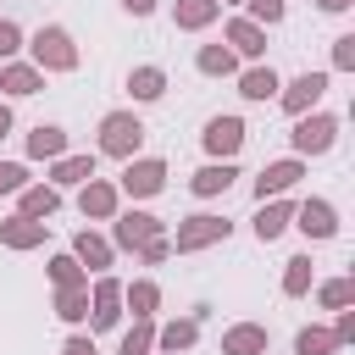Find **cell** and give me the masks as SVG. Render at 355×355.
Masks as SVG:
<instances>
[{
  "label": "cell",
  "instance_id": "6da1fadb",
  "mask_svg": "<svg viewBox=\"0 0 355 355\" xmlns=\"http://www.w3.org/2000/svg\"><path fill=\"white\" fill-rule=\"evenodd\" d=\"M28 55H33V67H39V72H78V44H72V33H67L61 22L33 28Z\"/></svg>",
  "mask_w": 355,
  "mask_h": 355
},
{
  "label": "cell",
  "instance_id": "7a4b0ae2",
  "mask_svg": "<svg viewBox=\"0 0 355 355\" xmlns=\"http://www.w3.org/2000/svg\"><path fill=\"white\" fill-rule=\"evenodd\" d=\"M139 144H144V122H139V111H105V116H100V155H111V161H133Z\"/></svg>",
  "mask_w": 355,
  "mask_h": 355
},
{
  "label": "cell",
  "instance_id": "3957f363",
  "mask_svg": "<svg viewBox=\"0 0 355 355\" xmlns=\"http://www.w3.org/2000/svg\"><path fill=\"white\" fill-rule=\"evenodd\" d=\"M233 233V222L227 216H211V211H200V216H183L178 222V233L166 239L172 244V255H194V250H211V244H222Z\"/></svg>",
  "mask_w": 355,
  "mask_h": 355
},
{
  "label": "cell",
  "instance_id": "277c9868",
  "mask_svg": "<svg viewBox=\"0 0 355 355\" xmlns=\"http://www.w3.org/2000/svg\"><path fill=\"white\" fill-rule=\"evenodd\" d=\"M294 155L305 161V155H327L333 144H338V116H327V111H305V116H294Z\"/></svg>",
  "mask_w": 355,
  "mask_h": 355
},
{
  "label": "cell",
  "instance_id": "5b68a950",
  "mask_svg": "<svg viewBox=\"0 0 355 355\" xmlns=\"http://www.w3.org/2000/svg\"><path fill=\"white\" fill-rule=\"evenodd\" d=\"M161 189H166V161H161V155H133V161H122L116 194H128V200H150V194H161Z\"/></svg>",
  "mask_w": 355,
  "mask_h": 355
},
{
  "label": "cell",
  "instance_id": "8992f818",
  "mask_svg": "<svg viewBox=\"0 0 355 355\" xmlns=\"http://www.w3.org/2000/svg\"><path fill=\"white\" fill-rule=\"evenodd\" d=\"M150 239H166V222L150 216V211H116L111 216V250H144Z\"/></svg>",
  "mask_w": 355,
  "mask_h": 355
},
{
  "label": "cell",
  "instance_id": "52a82bcc",
  "mask_svg": "<svg viewBox=\"0 0 355 355\" xmlns=\"http://www.w3.org/2000/svg\"><path fill=\"white\" fill-rule=\"evenodd\" d=\"M294 227L305 233V239H338V211H333V200H322V194H311V200H294Z\"/></svg>",
  "mask_w": 355,
  "mask_h": 355
},
{
  "label": "cell",
  "instance_id": "ba28073f",
  "mask_svg": "<svg viewBox=\"0 0 355 355\" xmlns=\"http://www.w3.org/2000/svg\"><path fill=\"white\" fill-rule=\"evenodd\" d=\"M116 322H122V283L100 272L94 288H89V327H94V333H111Z\"/></svg>",
  "mask_w": 355,
  "mask_h": 355
},
{
  "label": "cell",
  "instance_id": "9c48e42d",
  "mask_svg": "<svg viewBox=\"0 0 355 355\" xmlns=\"http://www.w3.org/2000/svg\"><path fill=\"white\" fill-rule=\"evenodd\" d=\"M322 94H327V72H300L294 83H283V89H277V100H283V111H288V116L316 111V105H322Z\"/></svg>",
  "mask_w": 355,
  "mask_h": 355
},
{
  "label": "cell",
  "instance_id": "30bf717a",
  "mask_svg": "<svg viewBox=\"0 0 355 355\" xmlns=\"http://www.w3.org/2000/svg\"><path fill=\"white\" fill-rule=\"evenodd\" d=\"M244 139H250V133H244V122H239V116H211V122L200 128V144H205L216 161H233V155L244 150Z\"/></svg>",
  "mask_w": 355,
  "mask_h": 355
},
{
  "label": "cell",
  "instance_id": "8fae6325",
  "mask_svg": "<svg viewBox=\"0 0 355 355\" xmlns=\"http://www.w3.org/2000/svg\"><path fill=\"white\" fill-rule=\"evenodd\" d=\"M300 178H305V161H300V155L272 161V166H261V178H255V200H283Z\"/></svg>",
  "mask_w": 355,
  "mask_h": 355
},
{
  "label": "cell",
  "instance_id": "7c38bea8",
  "mask_svg": "<svg viewBox=\"0 0 355 355\" xmlns=\"http://www.w3.org/2000/svg\"><path fill=\"white\" fill-rule=\"evenodd\" d=\"M78 211H83L89 222H111V216L122 211V194H116V183H105V178H89V183L78 189Z\"/></svg>",
  "mask_w": 355,
  "mask_h": 355
},
{
  "label": "cell",
  "instance_id": "4fadbf2b",
  "mask_svg": "<svg viewBox=\"0 0 355 355\" xmlns=\"http://www.w3.org/2000/svg\"><path fill=\"white\" fill-rule=\"evenodd\" d=\"M222 44H227L239 61H261V55H266V28H255L250 17H233V22L222 28Z\"/></svg>",
  "mask_w": 355,
  "mask_h": 355
},
{
  "label": "cell",
  "instance_id": "5bb4252c",
  "mask_svg": "<svg viewBox=\"0 0 355 355\" xmlns=\"http://www.w3.org/2000/svg\"><path fill=\"white\" fill-rule=\"evenodd\" d=\"M233 183H239V166H233V161H205V166L189 178V189H194L200 200H216V194H227Z\"/></svg>",
  "mask_w": 355,
  "mask_h": 355
},
{
  "label": "cell",
  "instance_id": "9a60e30c",
  "mask_svg": "<svg viewBox=\"0 0 355 355\" xmlns=\"http://www.w3.org/2000/svg\"><path fill=\"white\" fill-rule=\"evenodd\" d=\"M288 227H294V200H261V211H255V239L272 244V239H283Z\"/></svg>",
  "mask_w": 355,
  "mask_h": 355
},
{
  "label": "cell",
  "instance_id": "2e32d148",
  "mask_svg": "<svg viewBox=\"0 0 355 355\" xmlns=\"http://www.w3.org/2000/svg\"><path fill=\"white\" fill-rule=\"evenodd\" d=\"M111 255H116V250H111V239H100V233H89V227H83V233H72V261H78L83 272H94V277H100V272L111 266Z\"/></svg>",
  "mask_w": 355,
  "mask_h": 355
},
{
  "label": "cell",
  "instance_id": "e0dca14e",
  "mask_svg": "<svg viewBox=\"0 0 355 355\" xmlns=\"http://www.w3.org/2000/svg\"><path fill=\"white\" fill-rule=\"evenodd\" d=\"M266 344H272V333L261 322H233L222 333V355H266Z\"/></svg>",
  "mask_w": 355,
  "mask_h": 355
},
{
  "label": "cell",
  "instance_id": "ac0fdd59",
  "mask_svg": "<svg viewBox=\"0 0 355 355\" xmlns=\"http://www.w3.org/2000/svg\"><path fill=\"white\" fill-rule=\"evenodd\" d=\"M0 89H6L11 100H28V94L44 89V72H39L33 61H6V67H0Z\"/></svg>",
  "mask_w": 355,
  "mask_h": 355
},
{
  "label": "cell",
  "instance_id": "d6986e66",
  "mask_svg": "<svg viewBox=\"0 0 355 355\" xmlns=\"http://www.w3.org/2000/svg\"><path fill=\"white\" fill-rule=\"evenodd\" d=\"M94 178V150H83V155H61V161H50V189H83Z\"/></svg>",
  "mask_w": 355,
  "mask_h": 355
},
{
  "label": "cell",
  "instance_id": "ffe728a7",
  "mask_svg": "<svg viewBox=\"0 0 355 355\" xmlns=\"http://www.w3.org/2000/svg\"><path fill=\"white\" fill-rule=\"evenodd\" d=\"M55 211H61V189H50V183H28L17 194V216H28V222H44Z\"/></svg>",
  "mask_w": 355,
  "mask_h": 355
},
{
  "label": "cell",
  "instance_id": "44dd1931",
  "mask_svg": "<svg viewBox=\"0 0 355 355\" xmlns=\"http://www.w3.org/2000/svg\"><path fill=\"white\" fill-rule=\"evenodd\" d=\"M277 89H283V78L272 72V61H255V67L239 72V94L244 100H277Z\"/></svg>",
  "mask_w": 355,
  "mask_h": 355
},
{
  "label": "cell",
  "instance_id": "7402d4cb",
  "mask_svg": "<svg viewBox=\"0 0 355 355\" xmlns=\"http://www.w3.org/2000/svg\"><path fill=\"white\" fill-rule=\"evenodd\" d=\"M122 305L133 311V322H155V311H161V283H150V277L122 283Z\"/></svg>",
  "mask_w": 355,
  "mask_h": 355
},
{
  "label": "cell",
  "instance_id": "603a6c76",
  "mask_svg": "<svg viewBox=\"0 0 355 355\" xmlns=\"http://www.w3.org/2000/svg\"><path fill=\"white\" fill-rule=\"evenodd\" d=\"M216 17H222L216 0H172V28H183V33H200V28H211Z\"/></svg>",
  "mask_w": 355,
  "mask_h": 355
},
{
  "label": "cell",
  "instance_id": "cb8c5ba5",
  "mask_svg": "<svg viewBox=\"0 0 355 355\" xmlns=\"http://www.w3.org/2000/svg\"><path fill=\"white\" fill-rule=\"evenodd\" d=\"M44 233H50V222H28V216L0 222V244H6V250H39Z\"/></svg>",
  "mask_w": 355,
  "mask_h": 355
},
{
  "label": "cell",
  "instance_id": "d4e9b609",
  "mask_svg": "<svg viewBox=\"0 0 355 355\" xmlns=\"http://www.w3.org/2000/svg\"><path fill=\"white\" fill-rule=\"evenodd\" d=\"M28 155H33V161H61V155H67V128L39 122V128L28 133Z\"/></svg>",
  "mask_w": 355,
  "mask_h": 355
},
{
  "label": "cell",
  "instance_id": "484cf974",
  "mask_svg": "<svg viewBox=\"0 0 355 355\" xmlns=\"http://www.w3.org/2000/svg\"><path fill=\"white\" fill-rule=\"evenodd\" d=\"M194 67H200L205 78H239V55H233L227 44H200V50H194Z\"/></svg>",
  "mask_w": 355,
  "mask_h": 355
},
{
  "label": "cell",
  "instance_id": "4316f807",
  "mask_svg": "<svg viewBox=\"0 0 355 355\" xmlns=\"http://www.w3.org/2000/svg\"><path fill=\"white\" fill-rule=\"evenodd\" d=\"M128 94H133L139 105L161 100V94H166V72H161V67H150V61H144V67H133V72H128Z\"/></svg>",
  "mask_w": 355,
  "mask_h": 355
},
{
  "label": "cell",
  "instance_id": "83f0119b",
  "mask_svg": "<svg viewBox=\"0 0 355 355\" xmlns=\"http://www.w3.org/2000/svg\"><path fill=\"white\" fill-rule=\"evenodd\" d=\"M194 344H200V322H194V316H178V322H166V327L155 333V349H166V355L194 349Z\"/></svg>",
  "mask_w": 355,
  "mask_h": 355
},
{
  "label": "cell",
  "instance_id": "f1b7e54d",
  "mask_svg": "<svg viewBox=\"0 0 355 355\" xmlns=\"http://www.w3.org/2000/svg\"><path fill=\"white\" fill-rule=\"evenodd\" d=\"M50 283H55V288H83L89 272L72 261V250H61V255H50Z\"/></svg>",
  "mask_w": 355,
  "mask_h": 355
},
{
  "label": "cell",
  "instance_id": "f546056e",
  "mask_svg": "<svg viewBox=\"0 0 355 355\" xmlns=\"http://www.w3.org/2000/svg\"><path fill=\"white\" fill-rule=\"evenodd\" d=\"M55 316L61 322H89V283L83 288H55Z\"/></svg>",
  "mask_w": 355,
  "mask_h": 355
},
{
  "label": "cell",
  "instance_id": "4dcf8cb0",
  "mask_svg": "<svg viewBox=\"0 0 355 355\" xmlns=\"http://www.w3.org/2000/svg\"><path fill=\"white\" fill-rule=\"evenodd\" d=\"M333 349H338L333 327H300L294 333V355H333Z\"/></svg>",
  "mask_w": 355,
  "mask_h": 355
},
{
  "label": "cell",
  "instance_id": "1f68e13d",
  "mask_svg": "<svg viewBox=\"0 0 355 355\" xmlns=\"http://www.w3.org/2000/svg\"><path fill=\"white\" fill-rule=\"evenodd\" d=\"M283 294H288V300L311 294V255H294V261H283Z\"/></svg>",
  "mask_w": 355,
  "mask_h": 355
},
{
  "label": "cell",
  "instance_id": "d6a6232c",
  "mask_svg": "<svg viewBox=\"0 0 355 355\" xmlns=\"http://www.w3.org/2000/svg\"><path fill=\"white\" fill-rule=\"evenodd\" d=\"M316 300H322L327 311H349V305H355V277H327V283L316 288Z\"/></svg>",
  "mask_w": 355,
  "mask_h": 355
},
{
  "label": "cell",
  "instance_id": "836d02e7",
  "mask_svg": "<svg viewBox=\"0 0 355 355\" xmlns=\"http://www.w3.org/2000/svg\"><path fill=\"white\" fill-rule=\"evenodd\" d=\"M150 349H155V322H133L116 344V355H150Z\"/></svg>",
  "mask_w": 355,
  "mask_h": 355
},
{
  "label": "cell",
  "instance_id": "e575fe53",
  "mask_svg": "<svg viewBox=\"0 0 355 355\" xmlns=\"http://www.w3.org/2000/svg\"><path fill=\"white\" fill-rule=\"evenodd\" d=\"M244 6H250V22H255V28H277L283 11H288L283 0H244Z\"/></svg>",
  "mask_w": 355,
  "mask_h": 355
},
{
  "label": "cell",
  "instance_id": "d590c367",
  "mask_svg": "<svg viewBox=\"0 0 355 355\" xmlns=\"http://www.w3.org/2000/svg\"><path fill=\"white\" fill-rule=\"evenodd\" d=\"M28 189V166L22 161H0V194H22Z\"/></svg>",
  "mask_w": 355,
  "mask_h": 355
},
{
  "label": "cell",
  "instance_id": "8d00e7d4",
  "mask_svg": "<svg viewBox=\"0 0 355 355\" xmlns=\"http://www.w3.org/2000/svg\"><path fill=\"white\" fill-rule=\"evenodd\" d=\"M333 67L338 72H355V33H338L333 39Z\"/></svg>",
  "mask_w": 355,
  "mask_h": 355
},
{
  "label": "cell",
  "instance_id": "74e56055",
  "mask_svg": "<svg viewBox=\"0 0 355 355\" xmlns=\"http://www.w3.org/2000/svg\"><path fill=\"white\" fill-rule=\"evenodd\" d=\"M17 50H22V28H17L11 17H0V61H11Z\"/></svg>",
  "mask_w": 355,
  "mask_h": 355
},
{
  "label": "cell",
  "instance_id": "f35d334b",
  "mask_svg": "<svg viewBox=\"0 0 355 355\" xmlns=\"http://www.w3.org/2000/svg\"><path fill=\"white\" fill-rule=\"evenodd\" d=\"M166 255H172V244H166V239H150V244L139 250V261H144V266H161Z\"/></svg>",
  "mask_w": 355,
  "mask_h": 355
},
{
  "label": "cell",
  "instance_id": "ab89813d",
  "mask_svg": "<svg viewBox=\"0 0 355 355\" xmlns=\"http://www.w3.org/2000/svg\"><path fill=\"white\" fill-rule=\"evenodd\" d=\"M333 338H338V349H344V344H355V311H338V322H333Z\"/></svg>",
  "mask_w": 355,
  "mask_h": 355
},
{
  "label": "cell",
  "instance_id": "60d3db41",
  "mask_svg": "<svg viewBox=\"0 0 355 355\" xmlns=\"http://www.w3.org/2000/svg\"><path fill=\"white\" fill-rule=\"evenodd\" d=\"M61 355H100V349H94V338H89V333H72V338L61 344Z\"/></svg>",
  "mask_w": 355,
  "mask_h": 355
},
{
  "label": "cell",
  "instance_id": "b9f144b4",
  "mask_svg": "<svg viewBox=\"0 0 355 355\" xmlns=\"http://www.w3.org/2000/svg\"><path fill=\"white\" fill-rule=\"evenodd\" d=\"M155 6H161V0H122V11H128V17H150Z\"/></svg>",
  "mask_w": 355,
  "mask_h": 355
},
{
  "label": "cell",
  "instance_id": "7bdbcfd3",
  "mask_svg": "<svg viewBox=\"0 0 355 355\" xmlns=\"http://www.w3.org/2000/svg\"><path fill=\"white\" fill-rule=\"evenodd\" d=\"M11 122H17V116H11V105H6V100H0V139H6V133H11Z\"/></svg>",
  "mask_w": 355,
  "mask_h": 355
},
{
  "label": "cell",
  "instance_id": "ee69618b",
  "mask_svg": "<svg viewBox=\"0 0 355 355\" xmlns=\"http://www.w3.org/2000/svg\"><path fill=\"white\" fill-rule=\"evenodd\" d=\"M316 6H322V11H349L355 0H316Z\"/></svg>",
  "mask_w": 355,
  "mask_h": 355
},
{
  "label": "cell",
  "instance_id": "f6af8a7d",
  "mask_svg": "<svg viewBox=\"0 0 355 355\" xmlns=\"http://www.w3.org/2000/svg\"><path fill=\"white\" fill-rule=\"evenodd\" d=\"M216 6H244V0H216Z\"/></svg>",
  "mask_w": 355,
  "mask_h": 355
}]
</instances>
